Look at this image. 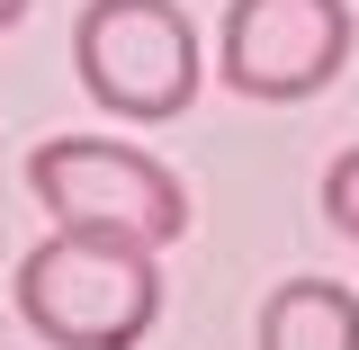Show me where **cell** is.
<instances>
[{
	"label": "cell",
	"mask_w": 359,
	"mask_h": 350,
	"mask_svg": "<svg viewBox=\"0 0 359 350\" xmlns=\"http://www.w3.org/2000/svg\"><path fill=\"white\" fill-rule=\"evenodd\" d=\"M18 18H27V0H0V36H9V27H18Z\"/></svg>",
	"instance_id": "7"
},
{
	"label": "cell",
	"mask_w": 359,
	"mask_h": 350,
	"mask_svg": "<svg viewBox=\"0 0 359 350\" xmlns=\"http://www.w3.org/2000/svg\"><path fill=\"white\" fill-rule=\"evenodd\" d=\"M351 0H233L224 9V81L243 99H314L351 63Z\"/></svg>",
	"instance_id": "4"
},
{
	"label": "cell",
	"mask_w": 359,
	"mask_h": 350,
	"mask_svg": "<svg viewBox=\"0 0 359 350\" xmlns=\"http://www.w3.org/2000/svg\"><path fill=\"white\" fill-rule=\"evenodd\" d=\"M27 189L45 198L54 224H81V234H126L144 252H162L189 234V189H180L153 153L135 144H99V135H54L27 162Z\"/></svg>",
	"instance_id": "3"
},
{
	"label": "cell",
	"mask_w": 359,
	"mask_h": 350,
	"mask_svg": "<svg viewBox=\"0 0 359 350\" xmlns=\"http://www.w3.org/2000/svg\"><path fill=\"white\" fill-rule=\"evenodd\" d=\"M72 72L108 117L162 126L198 99V27L180 0H90L72 27Z\"/></svg>",
	"instance_id": "2"
},
{
	"label": "cell",
	"mask_w": 359,
	"mask_h": 350,
	"mask_svg": "<svg viewBox=\"0 0 359 350\" xmlns=\"http://www.w3.org/2000/svg\"><path fill=\"white\" fill-rule=\"evenodd\" d=\"M261 350H359V297L332 278H287L261 297Z\"/></svg>",
	"instance_id": "5"
},
{
	"label": "cell",
	"mask_w": 359,
	"mask_h": 350,
	"mask_svg": "<svg viewBox=\"0 0 359 350\" xmlns=\"http://www.w3.org/2000/svg\"><path fill=\"white\" fill-rule=\"evenodd\" d=\"M18 314L54 350H135L162 314V269L126 234H81L54 224L36 252L18 261Z\"/></svg>",
	"instance_id": "1"
},
{
	"label": "cell",
	"mask_w": 359,
	"mask_h": 350,
	"mask_svg": "<svg viewBox=\"0 0 359 350\" xmlns=\"http://www.w3.org/2000/svg\"><path fill=\"white\" fill-rule=\"evenodd\" d=\"M323 216H332V224H341V234L359 243V144L341 153V162H332V171H323Z\"/></svg>",
	"instance_id": "6"
}]
</instances>
